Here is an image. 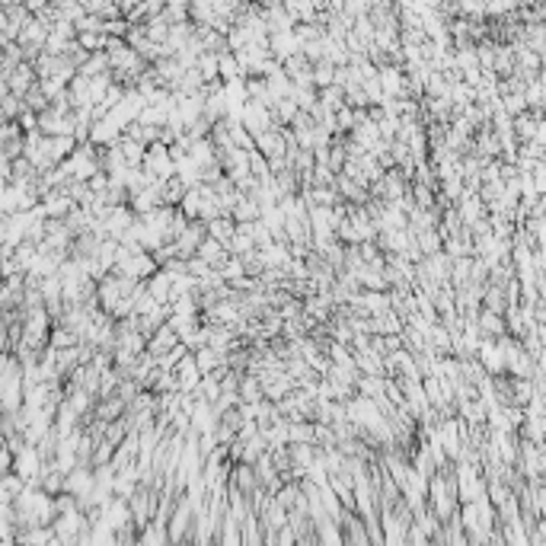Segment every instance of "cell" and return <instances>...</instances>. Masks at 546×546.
Returning <instances> with one entry per match:
<instances>
[{"label": "cell", "mask_w": 546, "mask_h": 546, "mask_svg": "<svg viewBox=\"0 0 546 546\" xmlns=\"http://www.w3.org/2000/svg\"><path fill=\"white\" fill-rule=\"evenodd\" d=\"M476 361L482 364V371H489V374H502L505 371V354H502V342H495L492 336H482L480 339V345H476Z\"/></svg>", "instance_id": "1"}, {"label": "cell", "mask_w": 546, "mask_h": 546, "mask_svg": "<svg viewBox=\"0 0 546 546\" xmlns=\"http://www.w3.org/2000/svg\"><path fill=\"white\" fill-rule=\"evenodd\" d=\"M173 374H176V387H179V393H192L195 387H199L202 371H199V364H195L192 352H186V354H182V358H179V364L173 367Z\"/></svg>", "instance_id": "2"}, {"label": "cell", "mask_w": 546, "mask_h": 546, "mask_svg": "<svg viewBox=\"0 0 546 546\" xmlns=\"http://www.w3.org/2000/svg\"><path fill=\"white\" fill-rule=\"evenodd\" d=\"M192 256H199L202 262H208L211 269H217V265H221L224 259L230 256V252H227V247H224L221 240H214V237H208V234H204V237H202V243H199V247H195Z\"/></svg>", "instance_id": "3"}, {"label": "cell", "mask_w": 546, "mask_h": 546, "mask_svg": "<svg viewBox=\"0 0 546 546\" xmlns=\"http://www.w3.org/2000/svg\"><path fill=\"white\" fill-rule=\"evenodd\" d=\"M294 51H300L294 32H269V54H272L275 61L291 58Z\"/></svg>", "instance_id": "4"}, {"label": "cell", "mask_w": 546, "mask_h": 546, "mask_svg": "<svg viewBox=\"0 0 546 546\" xmlns=\"http://www.w3.org/2000/svg\"><path fill=\"white\" fill-rule=\"evenodd\" d=\"M476 326H480V336H505V317L486 310V307H480V313H476Z\"/></svg>", "instance_id": "5"}, {"label": "cell", "mask_w": 546, "mask_h": 546, "mask_svg": "<svg viewBox=\"0 0 546 546\" xmlns=\"http://www.w3.org/2000/svg\"><path fill=\"white\" fill-rule=\"evenodd\" d=\"M217 77L227 84V80H237V77H247V67L240 64L234 51H221L217 54Z\"/></svg>", "instance_id": "6"}, {"label": "cell", "mask_w": 546, "mask_h": 546, "mask_svg": "<svg viewBox=\"0 0 546 546\" xmlns=\"http://www.w3.org/2000/svg\"><path fill=\"white\" fill-rule=\"evenodd\" d=\"M234 230H237V221L230 214H217V217H211V221H204V234L221 240V243H227L230 237H234Z\"/></svg>", "instance_id": "7"}, {"label": "cell", "mask_w": 546, "mask_h": 546, "mask_svg": "<svg viewBox=\"0 0 546 546\" xmlns=\"http://www.w3.org/2000/svg\"><path fill=\"white\" fill-rule=\"evenodd\" d=\"M109 71V58H106V51H90L86 54V61L77 67V74H84V77H96V74H106Z\"/></svg>", "instance_id": "8"}, {"label": "cell", "mask_w": 546, "mask_h": 546, "mask_svg": "<svg viewBox=\"0 0 546 546\" xmlns=\"http://www.w3.org/2000/svg\"><path fill=\"white\" fill-rule=\"evenodd\" d=\"M119 150H121V157H125V163L128 167H141L144 163V144L141 141H134V138H119Z\"/></svg>", "instance_id": "9"}, {"label": "cell", "mask_w": 546, "mask_h": 546, "mask_svg": "<svg viewBox=\"0 0 546 546\" xmlns=\"http://www.w3.org/2000/svg\"><path fill=\"white\" fill-rule=\"evenodd\" d=\"M332 80H336V64L332 61H326V58H317L313 61V86H329Z\"/></svg>", "instance_id": "10"}, {"label": "cell", "mask_w": 546, "mask_h": 546, "mask_svg": "<svg viewBox=\"0 0 546 546\" xmlns=\"http://www.w3.org/2000/svg\"><path fill=\"white\" fill-rule=\"evenodd\" d=\"M192 358H195V364H199V371H202V374H211V371L217 367V361L224 358V354H217L214 348L202 345V348H195V352H192Z\"/></svg>", "instance_id": "11"}, {"label": "cell", "mask_w": 546, "mask_h": 546, "mask_svg": "<svg viewBox=\"0 0 546 546\" xmlns=\"http://www.w3.org/2000/svg\"><path fill=\"white\" fill-rule=\"evenodd\" d=\"M217 54H221V51H202L199 61H195V67L202 71L204 84H208V80H221V77H217Z\"/></svg>", "instance_id": "12"}, {"label": "cell", "mask_w": 546, "mask_h": 546, "mask_svg": "<svg viewBox=\"0 0 546 546\" xmlns=\"http://www.w3.org/2000/svg\"><path fill=\"white\" fill-rule=\"evenodd\" d=\"M67 489H71V492H77V495H90V489H93V476L86 473V470H77V473L71 476V482H67Z\"/></svg>", "instance_id": "13"}, {"label": "cell", "mask_w": 546, "mask_h": 546, "mask_svg": "<svg viewBox=\"0 0 546 546\" xmlns=\"http://www.w3.org/2000/svg\"><path fill=\"white\" fill-rule=\"evenodd\" d=\"M106 39L109 36H102V32H77V45H80V49H86V51L106 49Z\"/></svg>", "instance_id": "14"}, {"label": "cell", "mask_w": 546, "mask_h": 546, "mask_svg": "<svg viewBox=\"0 0 546 546\" xmlns=\"http://www.w3.org/2000/svg\"><path fill=\"white\" fill-rule=\"evenodd\" d=\"M32 467H39V457H36V454H23V457H19V473H23V476H32V473H36Z\"/></svg>", "instance_id": "15"}]
</instances>
